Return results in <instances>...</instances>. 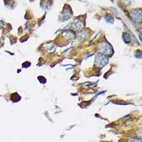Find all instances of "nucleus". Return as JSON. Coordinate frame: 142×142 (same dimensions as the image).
Returning a JSON list of instances; mask_svg holds the SVG:
<instances>
[{
    "instance_id": "obj_1",
    "label": "nucleus",
    "mask_w": 142,
    "mask_h": 142,
    "mask_svg": "<svg viewBox=\"0 0 142 142\" xmlns=\"http://www.w3.org/2000/svg\"><path fill=\"white\" fill-rule=\"evenodd\" d=\"M99 49L103 54H104V55H112V53H113L112 47H111L108 43H106V42L102 43L100 45H99Z\"/></svg>"
},
{
    "instance_id": "obj_2",
    "label": "nucleus",
    "mask_w": 142,
    "mask_h": 142,
    "mask_svg": "<svg viewBox=\"0 0 142 142\" xmlns=\"http://www.w3.org/2000/svg\"><path fill=\"white\" fill-rule=\"evenodd\" d=\"M108 63V59L103 55H98L96 57L95 64L99 67H104Z\"/></svg>"
},
{
    "instance_id": "obj_3",
    "label": "nucleus",
    "mask_w": 142,
    "mask_h": 142,
    "mask_svg": "<svg viewBox=\"0 0 142 142\" xmlns=\"http://www.w3.org/2000/svg\"><path fill=\"white\" fill-rule=\"evenodd\" d=\"M132 18L137 21V22H141V11L139 10H136L132 12Z\"/></svg>"
},
{
    "instance_id": "obj_4",
    "label": "nucleus",
    "mask_w": 142,
    "mask_h": 142,
    "mask_svg": "<svg viewBox=\"0 0 142 142\" xmlns=\"http://www.w3.org/2000/svg\"><path fill=\"white\" fill-rule=\"evenodd\" d=\"M81 27H82V22L79 20H75L74 22L73 23V25H72V29L74 30H78V29H80Z\"/></svg>"
},
{
    "instance_id": "obj_5",
    "label": "nucleus",
    "mask_w": 142,
    "mask_h": 142,
    "mask_svg": "<svg viewBox=\"0 0 142 142\" xmlns=\"http://www.w3.org/2000/svg\"><path fill=\"white\" fill-rule=\"evenodd\" d=\"M123 39L126 43H129V41H130V37H129V35L128 34V33H124Z\"/></svg>"
},
{
    "instance_id": "obj_6",
    "label": "nucleus",
    "mask_w": 142,
    "mask_h": 142,
    "mask_svg": "<svg viewBox=\"0 0 142 142\" xmlns=\"http://www.w3.org/2000/svg\"><path fill=\"white\" fill-rule=\"evenodd\" d=\"M105 19H106V21H107V22H109V23H112V22H113V21H114V19L112 18V17H111L109 16V15L106 16Z\"/></svg>"
}]
</instances>
